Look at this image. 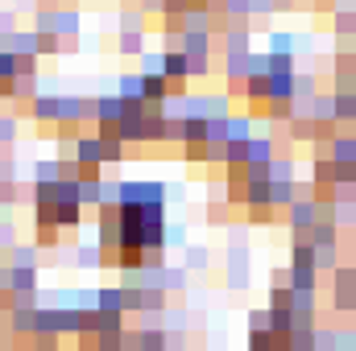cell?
I'll return each instance as SVG.
<instances>
[{"mask_svg": "<svg viewBox=\"0 0 356 351\" xmlns=\"http://www.w3.org/2000/svg\"><path fill=\"white\" fill-rule=\"evenodd\" d=\"M120 198H124V211H120L124 248H154L162 240V190L145 182H129Z\"/></svg>", "mask_w": 356, "mask_h": 351, "instance_id": "6da1fadb", "label": "cell"}]
</instances>
